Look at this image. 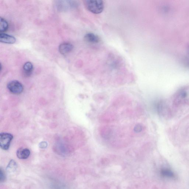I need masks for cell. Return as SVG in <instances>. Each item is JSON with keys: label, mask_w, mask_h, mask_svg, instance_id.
Masks as SVG:
<instances>
[{"label": "cell", "mask_w": 189, "mask_h": 189, "mask_svg": "<svg viewBox=\"0 0 189 189\" xmlns=\"http://www.w3.org/2000/svg\"><path fill=\"white\" fill-rule=\"evenodd\" d=\"M85 7L89 11L95 14L102 13L104 8L103 0H82Z\"/></svg>", "instance_id": "cell-1"}, {"label": "cell", "mask_w": 189, "mask_h": 189, "mask_svg": "<svg viewBox=\"0 0 189 189\" xmlns=\"http://www.w3.org/2000/svg\"><path fill=\"white\" fill-rule=\"evenodd\" d=\"M54 2L56 8L61 11H69L79 6L77 0H54Z\"/></svg>", "instance_id": "cell-2"}, {"label": "cell", "mask_w": 189, "mask_h": 189, "mask_svg": "<svg viewBox=\"0 0 189 189\" xmlns=\"http://www.w3.org/2000/svg\"><path fill=\"white\" fill-rule=\"evenodd\" d=\"M12 134L7 133H2L0 134V146L2 149L7 151L9 149L11 140Z\"/></svg>", "instance_id": "cell-3"}, {"label": "cell", "mask_w": 189, "mask_h": 189, "mask_svg": "<svg viewBox=\"0 0 189 189\" xmlns=\"http://www.w3.org/2000/svg\"><path fill=\"white\" fill-rule=\"evenodd\" d=\"M7 88L10 92L13 94L18 95L22 92L23 87L19 81L14 80L11 81L8 83Z\"/></svg>", "instance_id": "cell-4"}, {"label": "cell", "mask_w": 189, "mask_h": 189, "mask_svg": "<svg viewBox=\"0 0 189 189\" xmlns=\"http://www.w3.org/2000/svg\"><path fill=\"white\" fill-rule=\"evenodd\" d=\"M73 48V45L70 43H63L60 45L59 47V51L60 53L65 55L71 52Z\"/></svg>", "instance_id": "cell-5"}, {"label": "cell", "mask_w": 189, "mask_h": 189, "mask_svg": "<svg viewBox=\"0 0 189 189\" xmlns=\"http://www.w3.org/2000/svg\"><path fill=\"white\" fill-rule=\"evenodd\" d=\"M0 41L7 44H13L16 41V39L11 35L1 33L0 34Z\"/></svg>", "instance_id": "cell-6"}, {"label": "cell", "mask_w": 189, "mask_h": 189, "mask_svg": "<svg viewBox=\"0 0 189 189\" xmlns=\"http://www.w3.org/2000/svg\"><path fill=\"white\" fill-rule=\"evenodd\" d=\"M30 154V150L27 148H20L17 151V157L20 159H26L28 158Z\"/></svg>", "instance_id": "cell-7"}, {"label": "cell", "mask_w": 189, "mask_h": 189, "mask_svg": "<svg viewBox=\"0 0 189 189\" xmlns=\"http://www.w3.org/2000/svg\"><path fill=\"white\" fill-rule=\"evenodd\" d=\"M84 39L87 42L91 43H97L100 41V38L99 36L92 33H88L86 34Z\"/></svg>", "instance_id": "cell-8"}, {"label": "cell", "mask_w": 189, "mask_h": 189, "mask_svg": "<svg viewBox=\"0 0 189 189\" xmlns=\"http://www.w3.org/2000/svg\"><path fill=\"white\" fill-rule=\"evenodd\" d=\"M160 174L162 176L165 178H174L176 176L172 171L168 169H161Z\"/></svg>", "instance_id": "cell-9"}, {"label": "cell", "mask_w": 189, "mask_h": 189, "mask_svg": "<svg viewBox=\"0 0 189 189\" xmlns=\"http://www.w3.org/2000/svg\"><path fill=\"white\" fill-rule=\"evenodd\" d=\"M23 70L27 75H30L34 70V66L30 62H28L23 65Z\"/></svg>", "instance_id": "cell-10"}, {"label": "cell", "mask_w": 189, "mask_h": 189, "mask_svg": "<svg viewBox=\"0 0 189 189\" xmlns=\"http://www.w3.org/2000/svg\"><path fill=\"white\" fill-rule=\"evenodd\" d=\"M9 25L7 20L1 18V23H0V31L1 33L5 32L8 28Z\"/></svg>", "instance_id": "cell-11"}, {"label": "cell", "mask_w": 189, "mask_h": 189, "mask_svg": "<svg viewBox=\"0 0 189 189\" xmlns=\"http://www.w3.org/2000/svg\"><path fill=\"white\" fill-rule=\"evenodd\" d=\"M17 167L16 163L13 160H11L9 163L7 167V170L8 171H11L15 170Z\"/></svg>", "instance_id": "cell-12"}, {"label": "cell", "mask_w": 189, "mask_h": 189, "mask_svg": "<svg viewBox=\"0 0 189 189\" xmlns=\"http://www.w3.org/2000/svg\"><path fill=\"white\" fill-rule=\"evenodd\" d=\"M5 173L1 168V170H0V181H1V182H3L5 180Z\"/></svg>", "instance_id": "cell-13"}, {"label": "cell", "mask_w": 189, "mask_h": 189, "mask_svg": "<svg viewBox=\"0 0 189 189\" xmlns=\"http://www.w3.org/2000/svg\"><path fill=\"white\" fill-rule=\"evenodd\" d=\"M39 147L42 149H44L47 146V143L46 142H42L39 144Z\"/></svg>", "instance_id": "cell-14"}, {"label": "cell", "mask_w": 189, "mask_h": 189, "mask_svg": "<svg viewBox=\"0 0 189 189\" xmlns=\"http://www.w3.org/2000/svg\"><path fill=\"white\" fill-rule=\"evenodd\" d=\"M134 130L136 132H140L142 130V126L139 125H137L135 127V128H134Z\"/></svg>", "instance_id": "cell-15"}, {"label": "cell", "mask_w": 189, "mask_h": 189, "mask_svg": "<svg viewBox=\"0 0 189 189\" xmlns=\"http://www.w3.org/2000/svg\"><path fill=\"white\" fill-rule=\"evenodd\" d=\"M188 57H187L186 59V61H186V65H187L188 67H189V47L188 48Z\"/></svg>", "instance_id": "cell-16"}]
</instances>
